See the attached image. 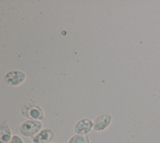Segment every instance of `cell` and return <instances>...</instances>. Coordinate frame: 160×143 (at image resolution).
Wrapping results in <instances>:
<instances>
[{
	"mask_svg": "<svg viewBox=\"0 0 160 143\" xmlns=\"http://www.w3.org/2000/svg\"><path fill=\"white\" fill-rule=\"evenodd\" d=\"M11 138V129L7 124H2L0 127V142L10 143Z\"/></svg>",
	"mask_w": 160,
	"mask_h": 143,
	"instance_id": "obj_7",
	"label": "cell"
},
{
	"mask_svg": "<svg viewBox=\"0 0 160 143\" xmlns=\"http://www.w3.org/2000/svg\"><path fill=\"white\" fill-rule=\"evenodd\" d=\"M111 121H112V117L110 114H101L97 117L93 122V130L96 132L105 130L111 125Z\"/></svg>",
	"mask_w": 160,
	"mask_h": 143,
	"instance_id": "obj_3",
	"label": "cell"
},
{
	"mask_svg": "<svg viewBox=\"0 0 160 143\" xmlns=\"http://www.w3.org/2000/svg\"><path fill=\"white\" fill-rule=\"evenodd\" d=\"M93 129V121L88 118L79 120L75 124L74 130L77 134L80 135H86Z\"/></svg>",
	"mask_w": 160,
	"mask_h": 143,
	"instance_id": "obj_5",
	"label": "cell"
},
{
	"mask_svg": "<svg viewBox=\"0 0 160 143\" xmlns=\"http://www.w3.org/2000/svg\"><path fill=\"white\" fill-rule=\"evenodd\" d=\"M24 109H26V112H22V114L27 118L36 120L43 119V112L39 106L35 105H28L24 107Z\"/></svg>",
	"mask_w": 160,
	"mask_h": 143,
	"instance_id": "obj_4",
	"label": "cell"
},
{
	"mask_svg": "<svg viewBox=\"0 0 160 143\" xmlns=\"http://www.w3.org/2000/svg\"><path fill=\"white\" fill-rule=\"evenodd\" d=\"M42 127V123L38 120H28L21 125L19 127V132L26 137H34L41 131Z\"/></svg>",
	"mask_w": 160,
	"mask_h": 143,
	"instance_id": "obj_1",
	"label": "cell"
},
{
	"mask_svg": "<svg viewBox=\"0 0 160 143\" xmlns=\"http://www.w3.org/2000/svg\"><path fill=\"white\" fill-rule=\"evenodd\" d=\"M68 143H90V140L87 135L75 134L69 140Z\"/></svg>",
	"mask_w": 160,
	"mask_h": 143,
	"instance_id": "obj_8",
	"label": "cell"
},
{
	"mask_svg": "<svg viewBox=\"0 0 160 143\" xmlns=\"http://www.w3.org/2000/svg\"><path fill=\"white\" fill-rule=\"evenodd\" d=\"M55 134L51 130L46 129L41 130L37 135L33 138L34 143H48L54 138Z\"/></svg>",
	"mask_w": 160,
	"mask_h": 143,
	"instance_id": "obj_6",
	"label": "cell"
},
{
	"mask_svg": "<svg viewBox=\"0 0 160 143\" xmlns=\"http://www.w3.org/2000/svg\"><path fill=\"white\" fill-rule=\"evenodd\" d=\"M10 143H23V141L22 140V138H19L18 136L14 135L11 138Z\"/></svg>",
	"mask_w": 160,
	"mask_h": 143,
	"instance_id": "obj_9",
	"label": "cell"
},
{
	"mask_svg": "<svg viewBox=\"0 0 160 143\" xmlns=\"http://www.w3.org/2000/svg\"><path fill=\"white\" fill-rule=\"evenodd\" d=\"M26 74L23 72L14 70L6 74L4 77V82L10 86H18L25 81Z\"/></svg>",
	"mask_w": 160,
	"mask_h": 143,
	"instance_id": "obj_2",
	"label": "cell"
}]
</instances>
